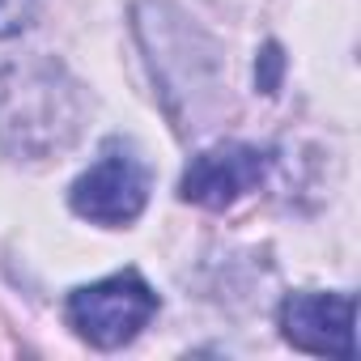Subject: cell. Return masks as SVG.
<instances>
[{"label": "cell", "mask_w": 361, "mask_h": 361, "mask_svg": "<svg viewBox=\"0 0 361 361\" xmlns=\"http://www.w3.org/2000/svg\"><path fill=\"white\" fill-rule=\"evenodd\" d=\"M35 81V68H9L0 73V136L18 145L22 153H43L68 140L77 128L73 115L64 111V90H56V68L43 64Z\"/></svg>", "instance_id": "obj_1"}, {"label": "cell", "mask_w": 361, "mask_h": 361, "mask_svg": "<svg viewBox=\"0 0 361 361\" xmlns=\"http://www.w3.org/2000/svg\"><path fill=\"white\" fill-rule=\"evenodd\" d=\"M353 293H293L281 306V331L293 348L314 357H357L353 340Z\"/></svg>", "instance_id": "obj_5"}, {"label": "cell", "mask_w": 361, "mask_h": 361, "mask_svg": "<svg viewBox=\"0 0 361 361\" xmlns=\"http://www.w3.org/2000/svg\"><path fill=\"white\" fill-rule=\"evenodd\" d=\"M157 314V293L136 276L119 272L68 293V323L94 348H123Z\"/></svg>", "instance_id": "obj_2"}, {"label": "cell", "mask_w": 361, "mask_h": 361, "mask_svg": "<svg viewBox=\"0 0 361 361\" xmlns=\"http://www.w3.org/2000/svg\"><path fill=\"white\" fill-rule=\"evenodd\" d=\"M268 166L272 157L255 145H243V140L213 145L192 157V166L183 170V183H178V196L200 209H230L234 200H243L264 183Z\"/></svg>", "instance_id": "obj_4"}, {"label": "cell", "mask_w": 361, "mask_h": 361, "mask_svg": "<svg viewBox=\"0 0 361 361\" xmlns=\"http://www.w3.org/2000/svg\"><path fill=\"white\" fill-rule=\"evenodd\" d=\"M39 0H0V39H13L35 22Z\"/></svg>", "instance_id": "obj_6"}, {"label": "cell", "mask_w": 361, "mask_h": 361, "mask_svg": "<svg viewBox=\"0 0 361 361\" xmlns=\"http://www.w3.org/2000/svg\"><path fill=\"white\" fill-rule=\"evenodd\" d=\"M281 68H285V56H281L276 43H268L264 56L255 60V85H259L264 94H276V90H281Z\"/></svg>", "instance_id": "obj_7"}, {"label": "cell", "mask_w": 361, "mask_h": 361, "mask_svg": "<svg viewBox=\"0 0 361 361\" xmlns=\"http://www.w3.org/2000/svg\"><path fill=\"white\" fill-rule=\"evenodd\" d=\"M145 200H149V170L123 145H111L68 188L73 213L94 226H128L140 217Z\"/></svg>", "instance_id": "obj_3"}]
</instances>
